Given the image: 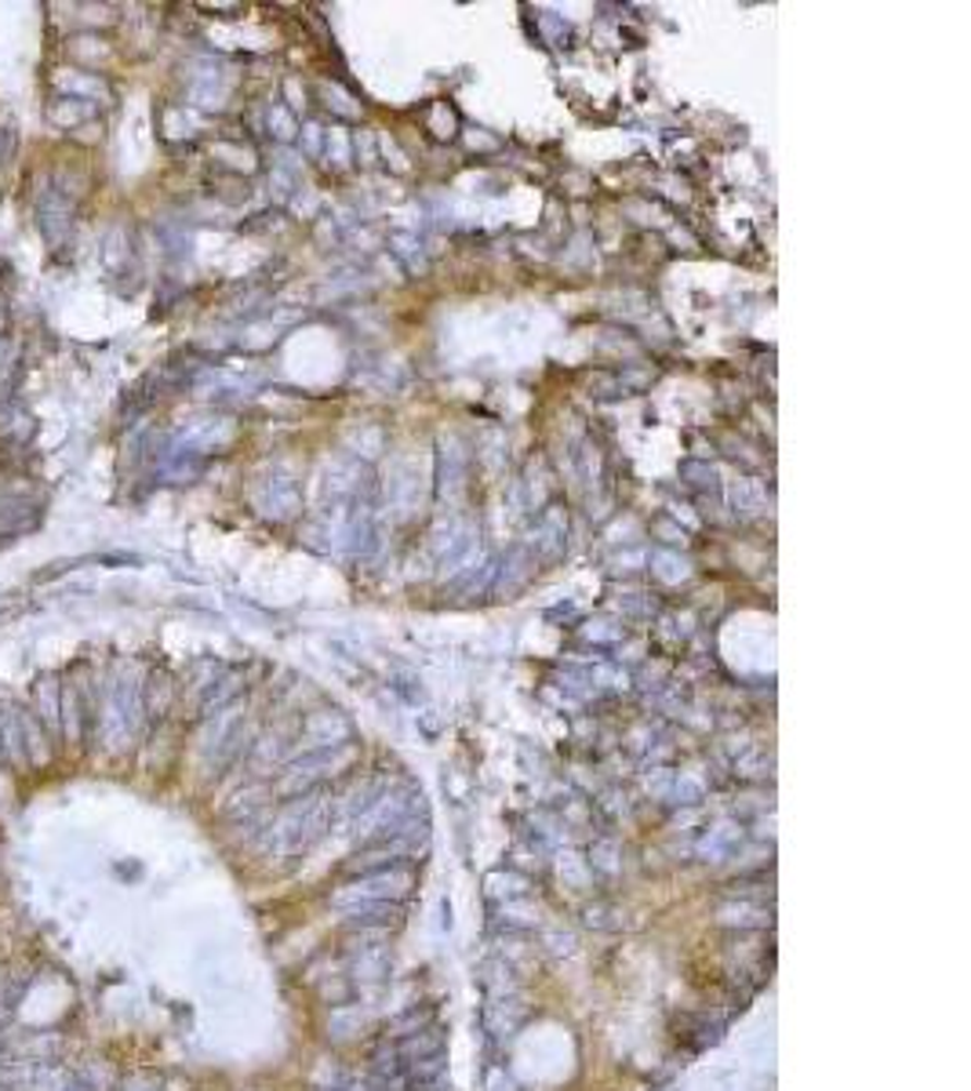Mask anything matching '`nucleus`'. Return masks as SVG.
<instances>
[{
  "label": "nucleus",
  "mask_w": 971,
  "mask_h": 1091,
  "mask_svg": "<svg viewBox=\"0 0 971 1091\" xmlns=\"http://www.w3.org/2000/svg\"><path fill=\"white\" fill-rule=\"evenodd\" d=\"M73 215L76 204L70 196H62L51 185V175H37L33 182V218H37V229L44 237V244L51 251H65L73 240Z\"/></svg>",
  "instance_id": "f03ea898"
},
{
  "label": "nucleus",
  "mask_w": 971,
  "mask_h": 1091,
  "mask_svg": "<svg viewBox=\"0 0 971 1091\" xmlns=\"http://www.w3.org/2000/svg\"><path fill=\"white\" fill-rule=\"evenodd\" d=\"M324 834V804L321 801H302L288 807L269 829V848L280 855H295V851L310 848L316 837Z\"/></svg>",
  "instance_id": "7ed1b4c3"
},
{
  "label": "nucleus",
  "mask_w": 971,
  "mask_h": 1091,
  "mask_svg": "<svg viewBox=\"0 0 971 1091\" xmlns=\"http://www.w3.org/2000/svg\"><path fill=\"white\" fill-rule=\"evenodd\" d=\"M735 844H739V829L735 826H717V829H709V834L703 837V844H698V855L709 859V862H720Z\"/></svg>",
  "instance_id": "9b49d317"
},
{
  "label": "nucleus",
  "mask_w": 971,
  "mask_h": 1091,
  "mask_svg": "<svg viewBox=\"0 0 971 1091\" xmlns=\"http://www.w3.org/2000/svg\"><path fill=\"white\" fill-rule=\"evenodd\" d=\"M353 968H357V975L360 979H368V982H379L382 975H386V968H389V957H386V949L382 946H360V954L353 960Z\"/></svg>",
  "instance_id": "ddd939ff"
},
{
  "label": "nucleus",
  "mask_w": 971,
  "mask_h": 1091,
  "mask_svg": "<svg viewBox=\"0 0 971 1091\" xmlns=\"http://www.w3.org/2000/svg\"><path fill=\"white\" fill-rule=\"evenodd\" d=\"M720 921H724V924H739V927H764V924H768V910L742 899V902L720 906Z\"/></svg>",
  "instance_id": "f8f14e48"
},
{
  "label": "nucleus",
  "mask_w": 971,
  "mask_h": 1091,
  "mask_svg": "<svg viewBox=\"0 0 971 1091\" xmlns=\"http://www.w3.org/2000/svg\"><path fill=\"white\" fill-rule=\"evenodd\" d=\"M346 916H349V924L375 927V924H397L400 910L393 902H357V906H346Z\"/></svg>",
  "instance_id": "9d476101"
},
{
  "label": "nucleus",
  "mask_w": 971,
  "mask_h": 1091,
  "mask_svg": "<svg viewBox=\"0 0 971 1091\" xmlns=\"http://www.w3.org/2000/svg\"><path fill=\"white\" fill-rule=\"evenodd\" d=\"M415 873L408 866H386L375 873H364L360 880L346 884L343 891L335 895V906H357V902H397L411 891Z\"/></svg>",
  "instance_id": "20e7f679"
},
{
  "label": "nucleus",
  "mask_w": 971,
  "mask_h": 1091,
  "mask_svg": "<svg viewBox=\"0 0 971 1091\" xmlns=\"http://www.w3.org/2000/svg\"><path fill=\"white\" fill-rule=\"evenodd\" d=\"M0 753H4L15 768H29L26 728H22V709L19 706H0Z\"/></svg>",
  "instance_id": "6e6552de"
},
{
  "label": "nucleus",
  "mask_w": 971,
  "mask_h": 1091,
  "mask_svg": "<svg viewBox=\"0 0 971 1091\" xmlns=\"http://www.w3.org/2000/svg\"><path fill=\"white\" fill-rule=\"evenodd\" d=\"M95 113H98V106L84 103V98H70V95H55L51 103L44 106V120L59 131H70V135L76 128H84L87 120H95Z\"/></svg>",
  "instance_id": "0eeeda50"
},
{
  "label": "nucleus",
  "mask_w": 971,
  "mask_h": 1091,
  "mask_svg": "<svg viewBox=\"0 0 971 1091\" xmlns=\"http://www.w3.org/2000/svg\"><path fill=\"white\" fill-rule=\"evenodd\" d=\"M29 714L37 717V724L48 731V739L59 746V739H62V681L55 673L37 676V684H33Z\"/></svg>",
  "instance_id": "39448f33"
},
{
  "label": "nucleus",
  "mask_w": 971,
  "mask_h": 1091,
  "mask_svg": "<svg viewBox=\"0 0 971 1091\" xmlns=\"http://www.w3.org/2000/svg\"><path fill=\"white\" fill-rule=\"evenodd\" d=\"M51 84H55V92L59 95L84 98V103H92V106H103V103H109V95H113L103 76L87 73V70H55Z\"/></svg>",
  "instance_id": "423d86ee"
},
{
  "label": "nucleus",
  "mask_w": 971,
  "mask_h": 1091,
  "mask_svg": "<svg viewBox=\"0 0 971 1091\" xmlns=\"http://www.w3.org/2000/svg\"><path fill=\"white\" fill-rule=\"evenodd\" d=\"M142 709H146V703H142L139 684L113 681L103 692V703H98V714H95L98 739H103L109 750H117L120 742H131L142 728Z\"/></svg>",
  "instance_id": "f257e3e1"
},
{
  "label": "nucleus",
  "mask_w": 971,
  "mask_h": 1091,
  "mask_svg": "<svg viewBox=\"0 0 971 1091\" xmlns=\"http://www.w3.org/2000/svg\"><path fill=\"white\" fill-rule=\"evenodd\" d=\"M29 430H33V419H29V415L22 411L19 404L0 400V441H8V444H26Z\"/></svg>",
  "instance_id": "1a4fd4ad"
}]
</instances>
